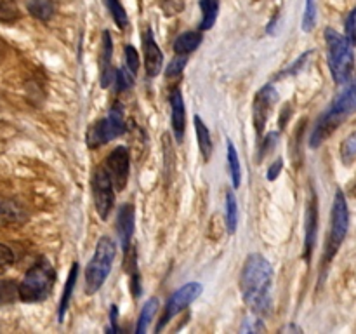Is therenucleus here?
I'll return each instance as SVG.
<instances>
[{
  "instance_id": "1",
  "label": "nucleus",
  "mask_w": 356,
  "mask_h": 334,
  "mask_svg": "<svg viewBox=\"0 0 356 334\" xmlns=\"http://www.w3.org/2000/svg\"><path fill=\"white\" fill-rule=\"evenodd\" d=\"M271 285H273V268L270 261L261 254H250L240 273V289L243 301L252 312L264 315L271 308Z\"/></svg>"
},
{
  "instance_id": "2",
  "label": "nucleus",
  "mask_w": 356,
  "mask_h": 334,
  "mask_svg": "<svg viewBox=\"0 0 356 334\" xmlns=\"http://www.w3.org/2000/svg\"><path fill=\"white\" fill-rule=\"evenodd\" d=\"M355 111L356 80H353L343 93L337 94V97L330 103V106L327 108L325 113H322V117L318 118V122H316L315 129H313L312 132V138H309V146H312V148H318V146L322 145L329 136H332L334 131H336L348 117H351Z\"/></svg>"
},
{
  "instance_id": "3",
  "label": "nucleus",
  "mask_w": 356,
  "mask_h": 334,
  "mask_svg": "<svg viewBox=\"0 0 356 334\" xmlns=\"http://www.w3.org/2000/svg\"><path fill=\"white\" fill-rule=\"evenodd\" d=\"M325 42L327 59H329V68L334 82L346 84L355 68L353 45L346 40V37L337 33L332 28L325 30Z\"/></svg>"
},
{
  "instance_id": "4",
  "label": "nucleus",
  "mask_w": 356,
  "mask_h": 334,
  "mask_svg": "<svg viewBox=\"0 0 356 334\" xmlns=\"http://www.w3.org/2000/svg\"><path fill=\"white\" fill-rule=\"evenodd\" d=\"M56 284V271L47 260H38L21 280L17 292L24 303L44 301Z\"/></svg>"
},
{
  "instance_id": "5",
  "label": "nucleus",
  "mask_w": 356,
  "mask_h": 334,
  "mask_svg": "<svg viewBox=\"0 0 356 334\" xmlns=\"http://www.w3.org/2000/svg\"><path fill=\"white\" fill-rule=\"evenodd\" d=\"M115 254H117V246L110 237H101L97 242L94 256L90 257L89 264L86 268V291L94 294L101 289L106 277L110 275L111 264H113Z\"/></svg>"
},
{
  "instance_id": "6",
  "label": "nucleus",
  "mask_w": 356,
  "mask_h": 334,
  "mask_svg": "<svg viewBox=\"0 0 356 334\" xmlns=\"http://www.w3.org/2000/svg\"><path fill=\"white\" fill-rule=\"evenodd\" d=\"M350 230V209H348L346 197L341 190L336 191L332 204V214H330V230L329 239L325 246V256H323V264H329L337 254V250L343 246L344 239Z\"/></svg>"
},
{
  "instance_id": "7",
  "label": "nucleus",
  "mask_w": 356,
  "mask_h": 334,
  "mask_svg": "<svg viewBox=\"0 0 356 334\" xmlns=\"http://www.w3.org/2000/svg\"><path fill=\"white\" fill-rule=\"evenodd\" d=\"M124 132V108H122V104L115 103L106 118H101L96 124L90 125L89 131H87V145H89V148H97V146L106 145L111 139L122 136Z\"/></svg>"
},
{
  "instance_id": "8",
  "label": "nucleus",
  "mask_w": 356,
  "mask_h": 334,
  "mask_svg": "<svg viewBox=\"0 0 356 334\" xmlns=\"http://www.w3.org/2000/svg\"><path fill=\"white\" fill-rule=\"evenodd\" d=\"M200 292H202V285L198 284V282H190V284H186V285H183L181 289H177V291L170 296L169 301H167L162 319H160L159 326H156V329H155L156 333H160V331L163 329V326H165V324L169 322L172 317H176L177 313L183 312L186 306H190L191 303H193L195 299L200 296Z\"/></svg>"
},
{
  "instance_id": "9",
  "label": "nucleus",
  "mask_w": 356,
  "mask_h": 334,
  "mask_svg": "<svg viewBox=\"0 0 356 334\" xmlns=\"http://www.w3.org/2000/svg\"><path fill=\"white\" fill-rule=\"evenodd\" d=\"M92 197L99 218L106 219L115 204V186L103 167H97L92 177Z\"/></svg>"
},
{
  "instance_id": "10",
  "label": "nucleus",
  "mask_w": 356,
  "mask_h": 334,
  "mask_svg": "<svg viewBox=\"0 0 356 334\" xmlns=\"http://www.w3.org/2000/svg\"><path fill=\"white\" fill-rule=\"evenodd\" d=\"M104 170L108 177L113 183L115 190H124L129 180V170H131V155L125 146H118L104 160Z\"/></svg>"
},
{
  "instance_id": "11",
  "label": "nucleus",
  "mask_w": 356,
  "mask_h": 334,
  "mask_svg": "<svg viewBox=\"0 0 356 334\" xmlns=\"http://www.w3.org/2000/svg\"><path fill=\"white\" fill-rule=\"evenodd\" d=\"M278 93L271 84H266L259 93L256 94V100H254V127H256L257 134L264 131V125H266L268 118H270L271 110H273L275 103H277Z\"/></svg>"
},
{
  "instance_id": "12",
  "label": "nucleus",
  "mask_w": 356,
  "mask_h": 334,
  "mask_svg": "<svg viewBox=\"0 0 356 334\" xmlns=\"http://www.w3.org/2000/svg\"><path fill=\"white\" fill-rule=\"evenodd\" d=\"M316 230H318V198H316L315 191L312 190L308 198V205H306V216H305V257L306 261L312 260L313 247H315L316 240Z\"/></svg>"
},
{
  "instance_id": "13",
  "label": "nucleus",
  "mask_w": 356,
  "mask_h": 334,
  "mask_svg": "<svg viewBox=\"0 0 356 334\" xmlns=\"http://www.w3.org/2000/svg\"><path fill=\"white\" fill-rule=\"evenodd\" d=\"M143 47H145V66H146V75L148 77H156L162 70V61L163 56L160 47L156 45L155 37H153V31L146 30L145 37H143Z\"/></svg>"
},
{
  "instance_id": "14",
  "label": "nucleus",
  "mask_w": 356,
  "mask_h": 334,
  "mask_svg": "<svg viewBox=\"0 0 356 334\" xmlns=\"http://www.w3.org/2000/svg\"><path fill=\"white\" fill-rule=\"evenodd\" d=\"M117 232L120 239L122 249L127 253L131 247V240L134 237V207L131 204H124L117 216Z\"/></svg>"
},
{
  "instance_id": "15",
  "label": "nucleus",
  "mask_w": 356,
  "mask_h": 334,
  "mask_svg": "<svg viewBox=\"0 0 356 334\" xmlns=\"http://www.w3.org/2000/svg\"><path fill=\"white\" fill-rule=\"evenodd\" d=\"M111 54H113V44H111L110 31H103L101 35V56H99V70H101V86L108 87L113 84L115 72L111 66Z\"/></svg>"
},
{
  "instance_id": "16",
  "label": "nucleus",
  "mask_w": 356,
  "mask_h": 334,
  "mask_svg": "<svg viewBox=\"0 0 356 334\" xmlns=\"http://www.w3.org/2000/svg\"><path fill=\"white\" fill-rule=\"evenodd\" d=\"M170 108H172V131L177 143L183 141L184 131H186V110H184V100L179 89L170 93Z\"/></svg>"
},
{
  "instance_id": "17",
  "label": "nucleus",
  "mask_w": 356,
  "mask_h": 334,
  "mask_svg": "<svg viewBox=\"0 0 356 334\" xmlns=\"http://www.w3.org/2000/svg\"><path fill=\"white\" fill-rule=\"evenodd\" d=\"M76 278H79V264L73 263L72 264V270H70L68 278H66L65 291H63L61 301H59V308H58L59 322H63V319H65V313H66V310H68L70 299H72V294H73V289H75Z\"/></svg>"
},
{
  "instance_id": "18",
  "label": "nucleus",
  "mask_w": 356,
  "mask_h": 334,
  "mask_svg": "<svg viewBox=\"0 0 356 334\" xmlns=\"http://www.w3.org/2000/svg\"><path fill=\"white\" fill-rule=\"evenodd\" d=\"M202 42V33L200 31H186V33L179 35V37L176 38V42H174V52L176 54H190V52H193L195 49L200 45Z\"/></svg>"
},
{
  "instance_id": "19",
  "label": "nucleus",
  "mask_w": 356,
  "mask_h": 334,
  "mask_svg": "<svg viewBox=\"0 0 356 334\" xmlns=\"http://www.w3.org/2000/svg\"><path fill=\"white\" fill-rule=\"evenodd\" d=\"M195 131H197V139H198V148H200L202 155H204L205 160L211 159L212 153V139H211V132H209L207 125L202 122L200 117H195Z\"/></svg>"
},
{
  "instance_id": "20",
  "label": "nucleus",
  "mask_w": 356,
  "mask_h": 334,
  "mask_svg": "<svg viewBox=\"0 0 356 334\" xmlns=\"http://www.w3.org/2000/svg\"><path fill=\"white\" fill-rule=\"evenodd\" d=\"M200 9H202V21H200V30L207 31L214 26L216 19H218V10H219V0H200Z\"/></svg>"
},
{
  "instance_id": "21",
  "label": "nucleus",
  "mask_w": 356,
  "mask_h": 334,
  "mask_svg": "<svg viewBox=\"0 0 356 334\" xmlns=\"http://www.w3.org/2000/svg\"><path fill=\"white\" fill-rule=\"evenodd\" d=\"M28 10L33 17L40 21H49L54 14V2L52 0H30Z\"/></svg>"
},
{
  "instance_id": "22",
  "label": "nucleus",
  "mask_w": 356,
  "mask_h": 334,
  "mask_svg": "<svg viewBox=\"0 0 356 334\" xmlns=\"http://www.w3.org/2000/svg\"><path fill=\"white\" fill-rule=\"evenodd\" d=\"M156 310H159V299L152 298L149 301H146V305L143 306L141 310V315H139V322H138V327H136V333L143 334L146 329H148L149 322H152L153 317H155Z\"/></svg>"
},
{
  "instance_id": "23",
  "label": "nucleus",
  "mask_w": 356,
  "mask_h": 334,
  "mask_svg": "<svg viewBox=\"0 0 356 334\" xmlns=\"http://www.w3.org/2000/svg\"><path fill=\"white\" fill-rule=\"evenodd\" d=\"M228 164H229V174H232L233 186L238 188L240 181H242V167H240L238 153H236V148L233 146L232 141H228Z\"/></svg>"
},
{
  "instance_id": "24",
  "label": "nucleus",
  "mask_w": 356,
  "mask_h": 334,
  "mask_svg": "<svg viewBox=\"0 0 356 334\" xmlns=\"http://www.w3.org/2000/svg\"><path fill=\"white\" fill-rule=\"evenodd\" d=\"M21 17L16 0H0V23H16Z\"/></svg>"
},
{
  "instance_id": "25",
  "label": "nucleus",
  "mask_w": 356,
  "mask_h": 334,
  "mask_svg": "<svg viewBox=\"0 0 356 334\" xmlns=\"http://www.w3.org/2000/svg\"><path fill=\"white\" fill-rule=\"evenodd\" d=\"M236 223H238V209H236V198L232 191L226 193V226L229 233L236 232Z\"/></svg>"
},
{
  "instance_id": "26",
  "label": "nucleus",
  "mask_w": 356,
  "mask_h": 334,
  "mask_svg": "<svg viewBox=\"0 0 356 334\" xmlns=\"http://www.w3.org/2000/svg\"><path fill=\"white\" fill-rule=\"evenodd\" d=\"M341 160H343L346 166L353 164L356 160V131L351 132L346 139L341 145Z\"/></svg>"
},
{
  "instance_id": "27",
  "label": "nucleus",
  "mask_w": 356,
  "mask_h": 334,
  "mask_svg": "<svg viewBox=\"0 0 356 334\" xmlns=\"http://www.w3.org/2000/svg\"><path fill=\"white\" fill-rule=\"evenodd\" d=\"M106 7L108 10H110L111 17H113V21L117 23L118 28L127 26L129 24L127 14H125V9L122 7V3L118 2V0H106Z\"/></svg>"
},
{
  "instance_id": "28",
  "label": "nucleus",
  "mask_w": 356,
  "mask_h": 334,
  "mask_svg": "<svg viewBox=\"0 0 356 334\" xmlns=\"http://www.w3.org/2000/svg\"><path fill=\"white\" fill-rule=\"evenodd\" d=\"M115 84H117V90L124 93L134 86V73L129 68H120L115 72Z\"/></svg>"
},
{
  "instance_id": "29",
  "label": "nucleus",
  "mask_w": 356,
  "mask_h": 334,
  "mask_svg": "<svg viewBox=\"0 0 356 334\" xmlns=\"http://www.w3.org/2000/svg\"><path fill=\"white\" fill-rule=\"evenodd\" d=\"M19 296L17 285L10 280H0V305L13 303Z\"/></svg>"
},
{
  "instance_id": "30",
  "label": "nucleus",
  "mask_w": 356,
  "mask_h": 334,
  "mask_svg": "<svg viewBox=\"0 0 356 334\" xmlns=\"http://www.w3.org/2000/svg\"><path fill=\"white\" fill-rule=\"evenodd\" d=\"M316 24V3L315 0H306L305 14H302V30L312 31Z\"/></svg>"
},
{
  "instance_id": "31",
  "label": "nucleus",
  "mask_w": 356,
  "mask_h": 334,
  "mask_svg": "<svg viewBox=\"0 0 356 334\" xmlns=\"http://www.w3.org/2000/svg\"><path fill=\"white\" fill-rule=\"evenodd\" d=\"M344 37L351 45H356V7L348 14L346 21H344Z\"/></svg>"
},
{
  "instance_id": "32",
  "label": "nucleus",
  "mask_w": 356,
  "mask_h": 334,
  "mask_svg": "<svg viewBox=\"0 0 356 334\" xmlns=\"http://www.w3.org/2000/svg\"><path fill=\"white\" fill-rule=\"evenodd\" d=\"M186 63H188V56L177 54L176 58H174L172 61L169 63V66H167L165 75L169 77V79H170V77H177L181 72H183V68H184V65H186Z\"/></svg>"
},
{
  "instance_id": "33",
  "label": "nucleus",
  "mask_w": 356,
  "mask_h": 334,
  "mask_svg": "<svg viewBox=\"0 0 356 334\" xmlns=\"http://www.w3.org/2000/svg\"><path fill=\"white\" fill-rule=\"evenodd\" d=\"M13 263H14L13 250H10L7 246H3V244H0V275H2L6 270H9Z\"/></svg>"
},
{
  "instance_id": "34",
  "label": "nucleus",
  "mask_w": 356,
  "mask_h": 334,
  "mask_svg": "<svg viewBox=\"0 0 356 334\" xmlns=\"http://www.w3.org/2000/svg\"><path fill=\"white\" fill-rule=\"evenodd\" d=\"M125 59H127V68L131 70L132 73H138L139 54L132 45H127V47H125Z\"/></svg>"
},
{
  "instance_id": "35",
  "label": "nucleus",
  "mask_w": 356,
  "mask_h": 334,
  "mask_svg": "<svg viewBox=\"0 0 356 334\" xmlns=\"http://www.w3.org/2000/svg\"><path fill=\"white\" fill-rule=\"evenodd\" d=\"M242 333H259V331H264V326L263 322H261V319H257V317H249V319L243 320V326H242Z\"/></svg>"
},
{
  "instance_id": "36",
  "label": "nucleus",
  "mask_w": 356,
  "mask_h": 334,
  "mask_svg": "<svg viewBox=\"0 0 356 334\" xmlns=\"http://www.w3.org/2000/svg\"><path fill=\"white\" fill-rule=\"evenodd\" d=\"M162 9L167 16H174L179 10H183V0H162Z\"/></svg>"
},
{
  "instance_id": "37",
  "label": "nucleus",
  "mask_w": 356,
  "mask_h": 334,
  "mask_svg": "<svg viewBox=\"0 0 356 334\" xmlns=\"http://www.w3.org/2000/svg\"><path fill=\"white\" fill-rule=\"evenodd\" d=\"M309 54H312V52H305V54H302V56H301V58H299V59H298V61H296V63H294V65H292V66H291V68H287V72H284V73H282V75H280V77H287V75H294V73H298V72H299V70H301V68H302V66H305L306 59H308V56H309Z\"/></svg>"
},
{
  "instance_id": "38",
  "label": "nucleus",
  "mask_w": 356,
  "mask_h": 334,
  "mask_svg": "<svg viewBox=\"0 0 356 334\" xmlns=\"http://www.w3.org/2000/svg\"><path fill=\"white\" fill-rule=\"evenodd\" d=\"M282 167H284V160L282 159H278L277 162H273L271 164V167H270V170H268V180L270 181H275L278 177V174H280V170H282Z\"/></svg>"
},
{
  "instance_id": "39",
  "label": "nucleus",
  "mask_w": 356,
  "mask_h": 334,
  "mask_svg": "<svg viewBox=\"0 0 356 334\" xmlns=\"http://www.w3.org/2000/svg\"><path fill=\"white\" fill-rule=\"evenodd\" d=\"M277 138H278V134H277V132H271V134H268V138L264 139V145H263V148H261V159H263V157L266 155V152H268V150L271 148V146H273V145H277Z\"/></svg>"
},
{
  "instance_id": "40",
  "label": "nucleus",
  "mask_w": 356,
  "mask_h": 334,
  "mask_svg": "<svg viewBox=\"0 0 356 334\" xmlns=\"http://www.w3.org/2000/svg\"><path fill=\"white\" fill-rule=\"evenodd\" d=\"M117 313H118V310H117V306H111V326H113V331H117Z\"/></svg>"
},
{
  "instance_id": "41",
  "label": "nucleus",
  "mask_w": 356,
  "mask_h": 334,
  "mask_svg": "<svg viewBox=\"0 0 356 334\" xmlns=\"http://www.w3.org/2000/svg\"><path fill=\"white\" fill-rule=\"evenodd\" d=\"M6 51H7V47H6V44H3L2 40H0V59L3 58V56H6Z\"/></svg>"
}]
</instances>
